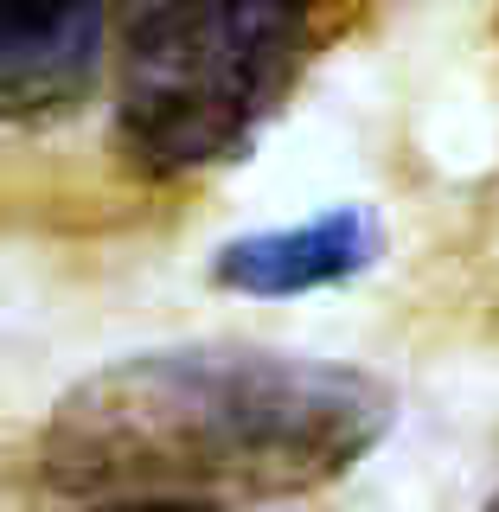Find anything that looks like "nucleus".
I'll use <instances>...</instances> for the list:
<instances>
[{
  "instance_id": "f257e3e1",
  "label": "nucleus",
  "mask_w": 499,
  "mask_h": 512,
  "mask_svg": "<svg viewBox=\"0 0 499 512\" xmlns=\"http://www.w3.org/2000/svg\"><path fill=\"white\" fill-rule=\"evenodd\" d=\"M397 416L359 365L276 346H154L77 378L45 410L32 468L90 506L288 500L352 474Z\"/></svg>"
},
{
  "instance_id": "7ed1b4c3",
  "label": "nucleus",
  "mask_w": 499,
  "mask_h": 512,
  "mask_svg": "<svg viewBox=\"0 0 499 512\" xmlns=\"http://www.w3.org/2000/svg\"><path fill=\"white\" fill-rule=\"evenodd\" d=\"M109 52V0H0V90L13 122L71 116Z\"/></svg>"
},
{
  "instance_id": "423d86ee",
  "label": "nucleus",
  "mask_w": 499,
  "mask_h": 512,
  "mask_svg": "<svg viewBox=\"0 0 499 512\" xmlns=\"http://www.w3.org/2000/svg\"><path fill=\"white\" fill-rule=\"evenodd\" d=\"M487 512H499V493H493V500H487Z\"/></svg>"
},
{
  "instance_id": "f03ea898",
  "label": "nucleus",
  "mask_w": 499,
  "mask_h": 512,
  "mask_svg": "<svg viewBox=\"0 0 499 512\" xmlns=\"http://www.w3.org/2000/svg\"><path fill=\"white\" fill-rule=\"evenodd\" d=\"M359 0H122L109 141L141 180L250 154Z\"/></svg>"
},
{
  "instance_id": "39448f33",
  "label": "nucleus",
  "mask_w": 499,
  "mask_h": 512,
  "mask_svg": "<svg viewBox=\"0 0 499 512\" xmlns=\"http://www.w3.org/2000/svg\"><path fill=\"white\" fill-rule=\"evenodd\" d=\"M90 512H205V506H90Z\"/></svg>"
},
{
  "instance_id": "20e7f679",
  "label": "nucleus",
  "mask_w": 499,
  "mask_h": 512,
  "mask_svg": "<svg viewBox=\"0 0 499 512\" xmlns=\"http://www.w3.org/2000/svg\"><path fill=\"white\" fill-rule=\"evenodd\" d=\"M384 250V231L365 205H327V212L282 224V231H244L212 256V282L231 295L282 301L308 295V288L352 282L359 269H372Z\"/></svg>"
}]
</instances>
